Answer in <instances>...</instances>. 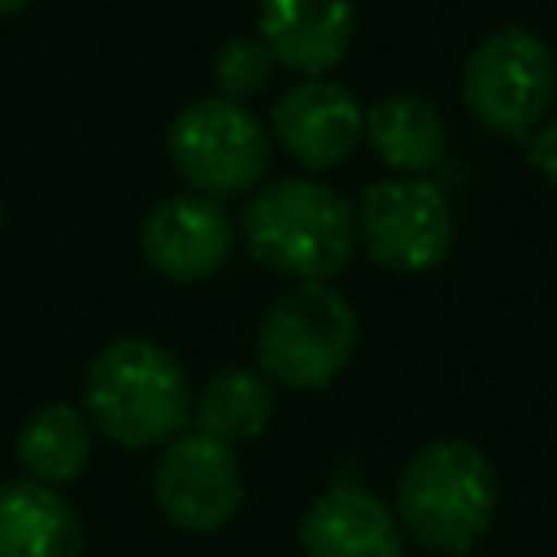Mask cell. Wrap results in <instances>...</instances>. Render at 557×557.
Wrapping results in <instances>:
<instances>
[{
	"mask_svg": "<svg viewBox=\"0 0 557 557\" xmlns=\"http://www.w3.org/2000/svg\"><path fill=\"white\" fill-rule=\"evenodd\" d=\"M83 396L91 422L122 448L174 440L191 413V387L178 357L139 335H122L91 357Z\"/></svg>",
	"mask_w": 557,
	"mask_h": 557,
	"instance_id": "1",
	"label": "cell"
},
{
	"mask_svg": "<svg viewBox=\"0 0 557 557\" xmlns=\"http://www.w3.org/2000/svg\"><path fill=\"white\" fill-rule=\"evenodd\" d=\"M248 252L300 283L339 274L357 248V209L344 191L318 178H278L244 209Z\"/></svg>",
	"mask_w": 557,
	"mask_h": 557,
	"instance_id": "2",
	"label": "cell"
},
{
	"mask_svg": "<svg viewBox=\"0 0 557 557\" xmlns=\"http://www.w3.org/2000/svg\"><path fill=\"white\" fill-rule=\"evenodd\" d=\"M396 513L418 544L440 553H466L492 527L496 470L466 440H431L400 470Z\"/></svg>",
	"mask_w": 557,
	"mask_h": 557,
	"instance_id": "3",
	"label": "cell"
},
{
	"mask_svg": "<svg viewBox=\"0 0 557 557\" xmlns=\"http://www.w3.org/2000/svg\"><path fill=\"white\" fill-rule=\"evenodd\" d=\"M357 348V313L331 283H292L261 318L257 361L270 383L318 392Z\"/></svg>",
	"mask_w": 557,
	"mask_h": 557,
	"instance_id": "4",
	"label": "cell"
},
{
	"mask_svg": "<svg viewBox=\"0 0 557 557\" xmlns=\"http://www.w3.org/2000/svg\"><path fill=\"white\" fill-rule=\"evenodd\" d=\"M461 100L483 131L522 144L557 100L553 48L527 26H500L483 35L466 57Z\"/></svg>",
	"mask_w": 557,
	"mask_h": 557,
	"instance_id": "5",
	"label": "cell"
},
{
	"mask_svg": "<svg viewBox=\"0 0 557 557\" xmlns=\"http://www.w3.org/2000/svg\"><path fill=\"white\" fill-rule=\"evenodd\" d=\"M165 152L196 196L218 200L261 183L270 165V135L244 104L226 96H205L174 113L165 131Z\"/></svg>",
	"mask_w": 557,
	"mask_h": 557,
	"instance_id": "6",
	"label": "cell"
},
{
	"mask_svg": "<svg viewBox=\"0 0 557 557\" xmlns=\"http://www.w3.org/2000/svg\"><path fill=\"white\" fill-rule=\"evenodd\" d=\"M453 235V205L422 174H392L361 191L357 239L383 270L422 274L448 257Z\"/></svg>",
	"mask_w": 557,
	"mask_h": 557,
	"instance_id": "7",
	"label": "cell"
},
{
	"mask_svg": "<svg viewBox=\"0 0 557 557\" xmlns=\"http://www.w3.org/2000/svg\"><path fill=\"white\" fill-rule=\"evenodd\" d=\"M152 496L157 509L178 527V531H218L235 518L244 500V474L231 453V444L205 435V431H183L165 444L152 470Z\"/></svg>",
	"mask_w": 557,
	"mask_h": 557,
	"instance_id": "8",
	"label": "cell"
},
{
	"mask_svg": "<svg viewBox=\"0 0 557 557\" xmlns=\"http://www.w3.org/2000/svg\"><path fill=\"white\" fill-rule=\"evenodd\" d=\"M274 139L309 170L344 165L366 139V109L361 100L331 78H300L292 83L270 109Z\"/></svg>",
	"mask_w": 557,
	"mask_h": 557,
	"instance_id": "9",
	"label": "cell"
},
{
	"mask_svg": "<svg viewBox=\"0 0 557 557\" xmlns=\"http://www.w3.org/2000/svg\"><path fill=\"white\" fill-rule=\"evenodd\" d=\"M139 248L157 274L174 283H200L231 252V218L209 196H170L148 209L139 226Z\"/></svg>",
	"mask_w": 557,
	"mask_h": 557,
	"instance_id": "10",
	"label": "cell"
},
{
	"mask_svg": "<svg viewBox=\"0 0 557 557\" xmlns=\"http://www.w3.org/2000/svg\"><path fill=\"white\" fill-rule=\"evenodd\" d=\"M357 35L352 0H257V39L270 48L274 65L322 78L344 61Z\"/></svg>",
	"mask_w": 557,
	"mask_h": 557,
	"instance_id": "11",
	"label": "cell"
},
{
	"mask_svg": "<svg viewBox=\"0 0 557 557\" xmlns=\"http://www.w3.org/2000/svg\"><path fill=\"white\" fill-rule=\"evenodd\" d=\"M305 557H405L396 513L366 487H326L300 518Z\"/></svg>",
	"mask_w": 557,
	"mask_h": 557,
	"instance_id": "12",
	"label": "cell"
},
{
	"mask_svg": "<svg viewBox=\"0 0 557 557\" xmlns=\"http://www.w3.org/2000/svg\"><path fill=\"white\" fill-rule=\"evenodd\" d=\"M78 509L48 483H0V557H78Z\"/></svg>",
	"mask_w": 557,
	"mask_h": 557,
	"instance_id": "13",
	"label": "cell"
},
{
	"mask_svg": "<svg viewBox=\"0 0 557 557\" xmlns=\"http://www.w3.org/2000/svg\"><path fill=\"white\" fill-rule=\"evenodd\" d=\"M366 139L392 174H426L444 157V117L418 91H392L366 109Z\"/></svg>",
	"mask_w": 557,
	"mask_h": 557,
	"instance_id": "14",
	"label": "cell"
},
{
	"mask_svg": "<svg viewBox=\"0 0 557 557\" xmlns=\"http://www.w3.org/2000/svg\"><path fill=\"white\" fill-rule=\"evenodd\" d=\"M17 461L35 483H74L91 461V426L78 405H44L17 431Z\"/></svg>",
	"mask_w": 557,
	"mask_h": 557,
	"instance_id": "15",
	"label": "cell"
},
{
	"mask_svg": "<svg viewBox=\"0 0 557 557\" xmlns=\"http://www.w3.org/2000/svg\"><path fill=\"white\" fill-rule=\"evenodd\" d=\"M270 418H274V383L261 370L226 366L196 396V422H200L196 431H205L222 444L261 435L270 426Z\"/></svg>",
	"mask_w": 557,
	"mask_h": 557,
	"instance_id": "16",
	"label": "cell"
},
{
	"mask_svg": "<svg viewBox=\"0 0 557 557\" xmlns=\"http://www.w3.org/2000/svg\"><path fill=\"white\" fill-rule=\"evenodd\" d=\"M209 74H213L218 96L244 104V100H252V96H261V91L270 87L274 57H270V48H265L257 35H235V39H226V44L213 52Z\"/></svg>",
	"mask_w": 557,
	"mask_h": 557,
	"instance_id": "17",
	"label": "cell"
},
{
	"mask_svg": "<svg viewBox=\"0 0 557 557\" xmlns=\"http://www.w3.org/2000/svg\"><path fill=\"white\" fill-rule=\"evenodd\" d=\"M522 144H527V161H531V170H535L544 183L557 187V117H544Z\"/></svg>",
	"mask_w": 557,
	"mask_h": 557,
	"instance_id": "18",
	"label": "cell"
},
{
	"mask_svg": "<svg viewBox=\"0 0 557 557\" xmlns=\"http://www.w3.org/2000/svg\"><path fill=\"white\" fill-rule=\"evenodd\" d=\"M26 4H30V0H0V17H4V13H17V9H26Z\"/></svg>",
	"mask_w": 557,
	"mask_h": 557,
	"instance_id": "19",
	"label": "cell"
},
{
	"mask_svg": "<svg viewBox=\"0 0 557 557\" xmlns=\"http://www.w3.org/2000/svg\"><path fill=\"white\" fill-rule=\"evenodd\" d=\"M0 226H4V205H0Z\"/></svg>",
	"mask_w": 557,
	"mask_h": 557,
	"instance_id": "20",
	"label": "cell"
}]
</instances>
